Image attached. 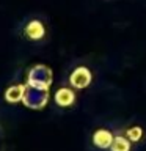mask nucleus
I'll use <instances>...</instances> for the list:
<instances>
[{"label": "nucleus", "instance_id": "nucleus-9", "mask_svg": "<svg viewBox=\"0 0 146 151\" xmlns=\"http://www.w3.org/2000/svg\"><path fill=\"white\" fill-rule=\"evenodd\" d=\"M110 151H137V148L121 134L120 131H118V134L115 137V140H113V145H112Z\"/></svg>", "mask_w": 146, "mask_h": 151}, {"label": "nucleus", "instance_id": "nucleus-3", "mask_svg": "<svg viewBox=\"0 0 146 151\" xmlns=\"http://www.w3.org/2000/svg\"><path fill=\"white\" fill-rule=\"evenodd\" d=\"M93 82V71L87 63L77 61L72 63L68 68L64 74V83L71 85L77 91H83L85 88H88Z\"/></svg>", "mask_w": 146, "mask_h": 151}, {"label": "nucleus", "instance_id": "nucleus-10", "mask_svg": "<svg viewBox=\"0 0 146 151\" xmlns=\"http://www.w3.org/2000/svg\"><path fill=\"white\" fill-rule=\"evenodd\" d=\"M0 134H2V129H0Z\"/></svg>", "mask_w": 146, "mask_h": 151}, {"label": "nucleus", "instance_id": "nucleus-11", "mask_svg": "<svg viewBox=\"0 0 146 151\" xmlns=\"http://www.w3.org/2000/svg\"><path fill=\"white\" fill-rule=\"evenodd\" d=\"M107 2H112V0H107Z\"/></svg>", "mask_w": 146, "mask_h": 151}, {"label": "nucleus", "instance_id": "nucleus-7", "mask_svg": "<svg viewBox=\"0 0 146 151\" xmlns=\"http://www.w3.org/2000/svg\"><path fill=\"white\" fill-rule=\"evenodd\" d=\"M49 101V91L46 90H39V88H31L27 85V91H25V96H24V104L28 107V109H42Z\"/></svg>", "mask_w": 146, "mask_h": 151}, {"label": "nucleus", "instance_id": "nucleus-1", "mask_svg": "<svg viewBox=\"0 0 146 151\" xmlns=\"http://www.w3.org/2000/svg\"><path fill=\"white\" fill-rule=\"evenodd\" d=\"M14 36L27 46H46L52 38V25L44 13H28L14 27Z\"/></svg>", "mask_w": 146, "mask_h": 151}, {"label": "nucleus", "instance_id": "nucleus-6", "mask_svg": "<svg viewBox=\"0 0 146 151\" xmlns=\"http://www.w3.org/2000/svg\"><path fill=\"white\" fill-rule=\"evenodd\" d=\"M118 131H120L137 150H138L140 146L146 145V127L143 124L127 123V124H124V126H118Z\"/></svg>", "mask_w": 146, "mask_h": 151}, {"label": "nucleus", "instance_id": "nucleus-4", "mask_svg": "<svg viewBox=\"0 0 146 151\" xmlns=\"http://www.w3.org/2000/svg\"><path fill=\"white\" fill-rule=\"evenodd\" d=\"M79 101V91L68 83H61L54 91V106L58 112H68L75 107Z\"/></svg>", "mask_w": 146, "mask_h": 151}, {"label": "nucleus", "instance_id": "nucleus-8", "mask_svg": "<svg viewBox=\"0 0 146 151\" xmlns=\"http://www.w3.org/2000/svg\"><path fill=\"white\" fill-rule=\"evenodd\" d=\"M27 91V82H21V80L14 79L8 83V87L5 88L3 93V99L8 104H17L24 101V96H25Z\"/></svg>", "mask_w": 146, "mask_h": 151}, {"label": "nucleus", "instance_id": "nucleus-5", "mask_svg": "<svg viewBox=\"0 0 146 151\" xmlns=\"http://www.w3.org/2000/svg\"><path fill=\"white\" fill-rule=\"evenodd\" d=\"M25 82L31 88H39V90L49 91V88L52 85V71L46 65H41V63L35 65L28 69Z\"/></svg>", "mask_w": 146, "mask_h": 151}, {"label": "nucleus", "instance_id": "nucleus-2", "mask_svg": "<svg viewBox=\"0 0 146 151\" xmlns=\"http://www.w3.org/2000/svg\"><path fill=\"white\" fill-rule=\"evenodd\" d=\"M118 134V126L99 124L94 126L87 137V146L89 151H110L113 140Z\"/></svg>", "mask_w": 146, "mask_h": 151}]
</instances>
